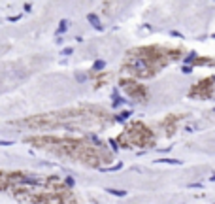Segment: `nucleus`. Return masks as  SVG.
I'll list each match as a JSON object with an SVG mask.
<instances>
[{
    "instance_id": "1",
    "label": "nucleus",
    "mask_w": 215,
    "mask_h": 204,
    "mask_svg": "<svg viewBox=\"0 0 215 204\" xmlns=\"http://www.w3.org/2000/svg\"><path fill=\"white\" fill-rule=\"evenodd\" d=\"M87 19H89V23L93 25L96 30H104V27H102V23H100V19H98L96 13H87Z\"/></svg>"
},
{
    "instance_id": "2",
    "label": "nucleus",
    "mask_w": 215,
    "mask_h": 204,
    "mask_svg": "<svg viewBox=\"0 0 215 204\" xmlns=\"http://www.w3.org/2000/svg\"><path fill=\"white\" fill-rule=\"evenodd\" d=\"M157 165H183V161L179 159H157Z\"/></svg>"
},
{
    "instance_id": "3",
    "label": "nucleus",
    "mask_w": 215,
    "mask_h": 204,
    "mask_svg": "<svg viewBox=\"0 0 215 204\" xmlns=\"http://www.w3.org/2000/svg\"><path fill=\"white\" fill-rule=\"evenodd\" d=\"M66 30H68V21H66V19H62V21L59 23V28L55 30V34H57V36H60V34H64Z\"/></svg>"
},
{
    "instance_id": "4",
    "label": "nucleus",
    "mask_w": 215,
    "mask_h": 204,
    "mask_svg": "<svg viewBox=\"0 0 215 204\" xmlns=\"http://www.w3.org/2000/svg\"><path fill=\"white\" fill-rule=\"evenodd\" d=\"M108 195H113V197H126V191L125 189H108Z\"/></svg>"
},
{
    "instance_id": "5",
    "label": "nucleus",
    "mask_w": 215,
    "mask_h": 204,
    "mask_svg": "<svg viewBox=\"0 0 215 204\" xmlns=\"http://www.w3.org/2000/svg\"><path fill=\"white\" fill-rule=\"evenodd\" d=\"M104 66H106V60H104V59H98V60L93 64V70H94V72H98V70L104 68Z\"/></svg>"
},
{
    "instance_id": "6",
    "label": "nucleus",
    "mask_w": 215,
    "mask_h": 204,
    "mask_svg": "<svg viewBox=\"0 0 215 204\" xmlns=\"http://www.w3.org/2000/svg\"><path fill=\"white\" fill-rule=\"evenodd\" d=\"M130 115H132V111H130V110H125V111H123V114H121L119 117H117V121H126Z\"/></svg>"
},
{
    "instance_id": "7",
    "label": "nucleus",
    "mask_w": 215,
    "mask_h": 204,
    "mask_svg": "<svg viewBox=\"0 0 215 204\" xmlns=\"http://www.w3.org/2000/svg\"><path fill=\"white\" fill-rule=\"evenodd\" d=\"M121 168H123V162H117V165H115V166H110V168H104V170H106V172H117V170H121Z\"/></svg>"
},
{
    "instance_id": "8",
    "label": "nucleus",
    "mask_w": 215,
    "mask_h": 204,
    "mask_svg": "<svg viewBox=\"0 0 215 204\" xmlns=\"http://www.w3.org/2000/svg\"><path fill=\"white\" fill-rule=\"evenodd\" d=\"M181 72H183V74H191V72H192V66H187V64L181 66Z\"/></svg>"
},
{
    "instance_id": "9",
    "label": "nucleus",
    "mask_w": 215,
    "mask_h": 204,
    "mask_svg": "<svg viewBox=\"0 0 215 204\" xmlns=\"http://www.w3.org/2000/svg\"><path fill=\"white\" fill-rule=\"evenodd\" d=\"M183 63H187V66H189V63H194V53H191L187 59H183Z\"/></svg>"
},
{
    "instance_id": "10",
    "label": "nucleus",
    "mask_w": 215,
    "mask_h": 204,
    "mask_svg": "<svg viewBox=\"0 0 215 204\" xmlns=\"http://www.w3.org/2000/svg\"><path fill=\"white\" fill-rule=\"evenodd\" d=\"M72 53H74V49H72V47H64L62 49V55H72Z\"/></svg>"
},
{
    "instance_id": "11",
    "label": "nucleus",
    "mask_w": 215,
    "mask_h": 204,
    "mask_svg": "<svg viewBox=\"0 0 215 204\" xmlns=\"http://www.w3.org/2000/svg\"><path fill=\"white\" fill-rule=\"evenodd\" d=\"M172 36H177V38H181V36H183V34H179V32H177V30H172Z\"/></svg>"
},
{
    "instance_id": "12",
    "label": "nucleus",
    "mask_w": 215,
    "mask_h": 204,
    "mask_svg": "<svg viewBox=\"0 0 215 204\" xmlns=\"http://www.w3.org/2000/svg\"><path fill=\"white\" fill-rule=\"evenodd\" d=\"M209 180H211V181H215V172L211 174V178H209Z\"/></svg>"
},
{
    "instance_id": "13",
    "label": "nucleus",
    "mask_w": 215,
    "mask_h": 204,
    "mask_svg": "<svg viewBox=\"0 0 215 204\" xmlns=\"http://www.w3.org/2000/svg\"><path fill=\"white\" fill-rule=\"evenodd\" d=\"M213 111H215V108H213Z\"/></svg>"
}]
</instances>
